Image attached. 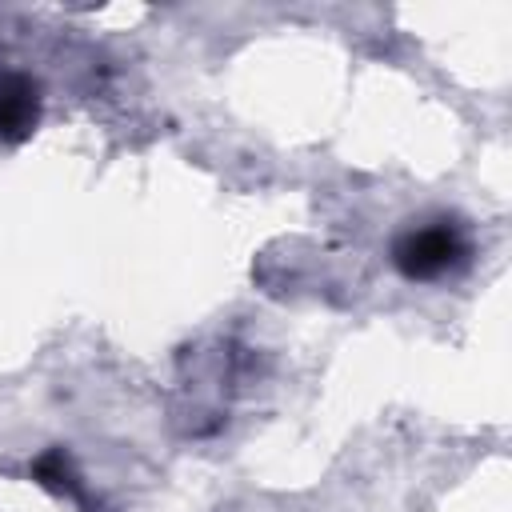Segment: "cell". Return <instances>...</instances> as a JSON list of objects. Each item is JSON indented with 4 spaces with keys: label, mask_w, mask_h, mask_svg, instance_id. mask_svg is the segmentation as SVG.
Instances as JSON below:
<instances>
[{
    "label": "cell",
    "mask_w": 512,
    "mask_h": 512,
    "mask_svg": "<svg viewBox=\"0 0 512 512\" xmlns=\"http://www.w3.org/2000/svg\"><path fill=\"white\" fill-rule=\"evenodd\" d=\"M40 120V84L24 72L0 80V140H24Z\"/></svg>",
    "instance_id": "obj_2"
},
{
    "label": "cell",
    "mask_w": 512,
    "mask_h": 512,
    "mask_svg": "<svg viewBox=\"0 0 512 512\" xmlns=\"http://www.w3.org/2000/svg\"><path fill=\"white\" fill-rule=\"evenodd\" d=\"M464 252H468V244H464L460 228L448 224V220H436V224H424V228H408L396 240L392 260L408 280H432V276L456 268L464 260Z\"/></svg>",
    "instance_id": "obj_1"
}]
</instances>
